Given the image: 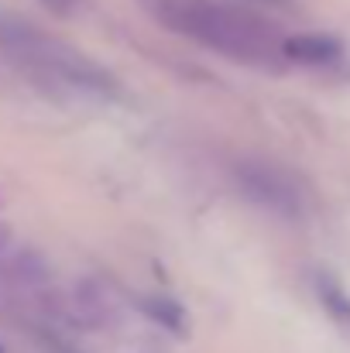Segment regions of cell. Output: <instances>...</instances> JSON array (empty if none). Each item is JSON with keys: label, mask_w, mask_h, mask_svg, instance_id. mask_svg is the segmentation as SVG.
I'll list each match as a JSON object with an SVG mask.
<instances>
[{"label": "cell", "mask_w": 350, "mask_h": 353, "mask_svg": "<svg viewBox=\"0 0 350 353\" xmlns=\"http://www.w3.org/2000/svg\"><path fill=\"white\" fill-rule=\"evenodd\" d=\"M158 17L175 28L179 34H189L203 41L206 48H217L233 59L264 62L271 52H282V41L275 38V28L257 21L254 14L217 3V0H158Z\"/></svg>", "instance_id": "6da1fadb"}, {"label": "cell", "mask_w": 350, "mask_h": 353, "mask_svg": "<svg viewBox=\"0 0 350 353\" xmlns=\"http://www.w3.org/2000/svg\"><path fill=\"white\" fill-rule=\"evenodd\" d=\"M237 179H240V189L264 210H275L282 216H295L302 213V192L299 185L275 165L268 161H244L237 168Z\"/></svg>", "instance_id": "7a4b0ae2"}, {"label": "cell", "mask_w": 350, "mask_h": 353, "mask_svg": "<svg viewBox=\"0 0 350 353\" xmlns=\"http://www.w3.org/2000/svg\"><path fill=\"white\" fill-rule=\"evenodd\" d=\"M340 41L330 34H295L282 41V55L299 65H330L340 59Z\"/></svg>", "instance_id": "3957f363"}, {"label": "cell", "mask_w": 350, "mask_h": 353, "mask_svg": "<svg viewBox=\"0 0 350 353\" xmlns=\"http://www.w3.org/2000/svg\"><path fill=\"white\" fill-rule=\"evenodd\" d=\"M148 309H151V316H155L158 323H165V326H172L175 333H182V323H179V319H182V309H179V305H172V302L162 299V302H148Z\"/></svg>", "instance_id": "277c9868"}, {"label": "cell", "mask_w": 350, "mask_h": 353, "mask_svg": "<svg viewBox=\"0 0 350 353\" xmlns=\"http://www.w3.org/2000/svg\"><path fill=\"white\" fill-rule=\"evenodd\" d=\"M257 3H271V7H285L289 0H257Z\"/></svg>", "instance_id": "5b68a950"}]
</instances>
